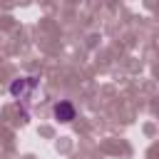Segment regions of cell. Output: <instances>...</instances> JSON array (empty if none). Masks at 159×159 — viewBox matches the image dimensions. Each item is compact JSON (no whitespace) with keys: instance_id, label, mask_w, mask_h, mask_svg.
Returning <instances> with one entry per match:
<instances>
[{"instance_id":"obj_1","label":"cell","mask_w":159,"mask_h":159,"mask_svg":"<svg viewBox=\"0 0 159 159\" xmlns=\"http://www.w3.org/2000/svg\"><path fill=\"white\" fill-rule=\"evenodd\" d=\"M37 87V82L32 80V77H22V80H17V82H12V87H10V92L15 94V97H25L27 92H32Z\"/></svg>"},{"instance_id":"obj_2","label":"cell","mask_w":159,"mask_h":159,"mask_svg":"<svg viewBox=\"0 0 159 159\" xmlns=\"http://www.w3.org/2000/svg\"><path fill=\"white\" fill-rule=\"evenodd\" d=\"M55 117L62 119V122H72L75 119V107L70 102H60V104H55Z\"/></svg>"}]
</instances>
